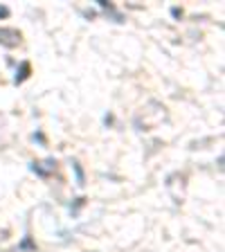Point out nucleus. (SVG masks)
Instances as JSON below:
<instances>
[{"label": "nucleus", "instance_id": "obj_2", "mask_svg": "<svg viewBox=\"0 0 225 252\" xmlns=\"http://www.w3.org/2000/svg\"><path fill=\"white\" fill-rule=\"evenodd\" d=\"M30 77V63H21V72L16 74V84H21L25 79Z\"/></svg>", "mask_w": 225, "mask_h": 252}, {"label": "nucleus", "instance_id": "obj_3", "mask_svg": "<svg viewBox=\"0 0 225 252\" xmlns=\"http://www.w3.org/2000/svg\"><path fill=\"white\" fill-rule=\"evenodd\" d=\"M0 16H2V18H5V16H9V9H7V7H0Z\"/></svg>", "mask_w": 225, "mask_h": 252}, {"label": "nucleus", "instance_id": "obj_1", "mask_svg": "<svg viewBox=\"0 0 225 252\" xmlns=\"http://www.w3.org/2000/svg\"><path fill=\"white\" fill-rule=\"evenodd\" d=\"M18 43H21V32L18 30H11V27H2L0 30V45L16 47Z\"/></svg>", "mask_w": 225, "mask_h": 252}]
</instances>
